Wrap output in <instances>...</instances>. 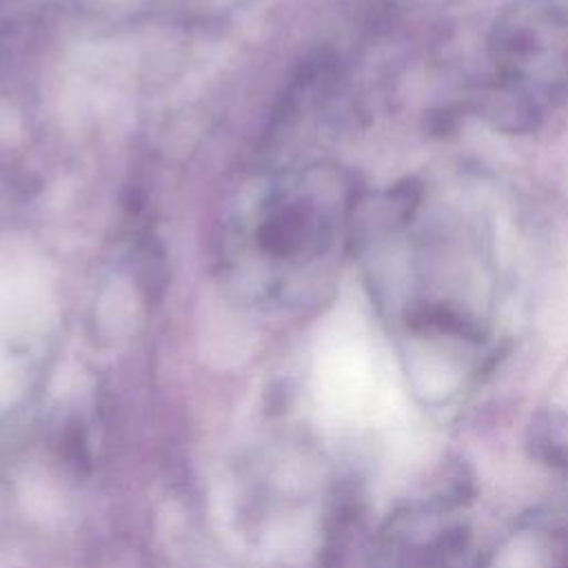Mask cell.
Here are the masks:
<instances>
[{"instance_id":"6da1fadb","label":"cell","mask_w":568,"mask_h":568,"mask_svg":"<svg viewBox=\"0 0 568 568\" xmlns=\"http://www.w3.org/2000/svg\"><path fill=\"white\" fill-rule=\"evenodd\" d=\"M306 211L302 206L280 209L260 231V242L266 251L284 255L300 246L306 233Z\"/></svg>"}]
</instances>
